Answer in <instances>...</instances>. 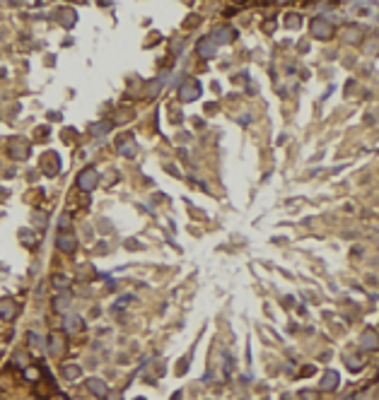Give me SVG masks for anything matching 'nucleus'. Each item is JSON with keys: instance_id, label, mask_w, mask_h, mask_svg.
I'll list each match as a JSON object with an SVG mask.
<instances>
[{"instance_id": "nucleus-1", "label": "nucleus", "mask_w": 379, "mask_h": 400, "mask_svg": "<svg viewBox=\"0 0 379 400\" xmlns=\"http://www.w3.org/2000/svg\"><path fill=\"white\" fill-rule=\"evenodd\" d=\"M309 29L316 39H331L334 37V24L326 20V17H314L309 22Z\"/></svg>"}, {"instance_id": "nucleus-2", "label": "nucleus", "mask_w": 379, "mask_h": 400, "mask_svg": "<svg viewBox=\"0 0 379 400\" xmlns=\"http://www.w3.org/2000/svg\"><path fill=\"white\" fill-rule=\"evenodd\" d=\"M97 181H99V174H97V169H83L80 174H78V188L84 191V193H89V191H94L97 188Z\"/></svg>"}, {"instance_id": "nucleus-3", "label": "nucleus", "mask_w": 379, "mask_h": 400, "mask_svg": "<svg viewBox=\"0 0 379 400\" xmlns=\"http://www.w3.org/2000/svg\"><path fill=\"white\" fill-rule=\"evenodd\" d=\"M201 97V84L196 80H186L179 87V99L181 101H196Z\"/></svg>"}, {"instance_id": "nucleus-4", "label": "nucleus", "mask_w": 379, "mask_h": 400, "mask_svg": "<svg viewBox=\"0 0 379 400\" xmlns=\"http://www.w3.org/2000/svg\"><path fill=\"white\" fill-rule=\"evenodd\" d=\"M211 39L215 46H217V43H232V41L237 39V32H234L232 27H227V24H220V27L212 29Z\"/></svg>"}, {"instance_id": "nucleus-5", "label": "nucleus", "mask_w": 379, "mask_h": 400, "mask_svg": "<svg viewBox=\"0 0 379 400\" xmlns=\"http://www.w3.org/2000/svg\"><path fill=\"white\" fill-rule=\"evenodd\" d=\"M360 347H362V350H367V352H377V350H379V335H377V330L367 328V330L362 333V338H360Z\"/></svg>"}, {"instance_id": "nucleus-6", "label": "nucleus", "mask_w": 379, "mask_h": 400, "mask_svg": "<svg viewBox=\"0 0 379 400\" xmlns=\"http://www.w3.org/2000/svg\"><path fill=\"white\" fill-rule=\"evenodd\" d=\"M56 246H58L63 253H75V248H78V239H75V234L61 232L58 239H56Z\"/></svg>"}, {"instance_id": "nucleus-7", "label": "nucleus", "mask_w": 379, "mask_h": 400, "mask_svg": "<svg viewBox=\"0 0 379 400\" xmlns=\"http://www.w3.org/2000/svg\"><path fill=\"white\" fill-rule=\"evenodd\" d=\"M63 352H65V340H63V335L51 333V335H48V355H51V357H61Z\"/></svg>"}, {"instance_id": "nucleus-8", "label": "nucleus", "mask_w": 379, "mask_h": 400, "mask_svg": "<svg viewBox=\"0 0 379 400\" xmlns=\"http://www.w3.org/2000/svg\"><path fill=\"white\" fill-rule=\"evenodd\" d=\"M84 383H87V391H89L92 396H97V398H106L109 388H106V383H104L102 379H94V376H92V379H87Z\"/></svg>"}, {"instance_id": "nucleus-9", "label": "nucleus", "mask_w": 379, "mask_h": 400, "mask_svg": "<svg viewBox=\"0 0 379 400\" xmlns=\"http://www.w3.org/2000/svg\"><path fill=\"white\" fill-rule=\"evenodd\" d=\"M196 51H198V56H201V58H212V56H215V51H217V46L212 43L211 37H203V39L198 41Z\"/></svg>"}, {"instance_id": "nucleus-10", "label": "nucleus", "mask_w": 379, "mask_h": 400, "mask_svg": "<svg viewBox=\"0 0 379 400\" xmlns=\"http://www.w3.org/2000/svg\"><path fill=\"white\" fill-rule=\"evenodd\" d=\"M58 22H61L65 29H70V27H75V22H78V15H75L70 7H61V10H58Z\"/></svg>"}, {"instance_id": "nucleus-11", "label": "nucleus", "mask_w": 379, "mask_h": 400, "mask_svg": "<svg viewBox=\"0 0 379 400\" xmlns=\"http://www.w3.org/2000/svg\"><path fill=\"white\" fill-rule=\"evenodd\" d=\"M360 39H362V29L358 24H348L343 29V41L345 43H360Z\"/></svg>"}, {"instance_id": "nucleus-12", "label": "nucleus", "mask_w": 379, "mask_h": 400, "mask_svg": "<svg viewBox=\"0 0 379 400\" xmlns=\"http://www.w3.org/2000/svg\"><path fill=\"white\" fill-rule=\"evenodd\" d=\"M338 371H334V369H329L326 374H324V379H321V391H336L338 388Z\"/></svg>"}, {"instance_id": "nucleus-13", "label": "nucleus", "mask_w": 379, "mask_h": 400, "mask_svg": "<svg viewBox=\"0 0 379 400\" xmlns=\"http://www.w3.org/2000/svg\"><path fill=\"white\" fill-rule=\"evenodd\" d=\"M17 311V304H12V299H0V319L2 320H12Z\"/></svg>"}, {"instance_id": "nucleus-14", "label": "nucleus", "mask_w": 379, "mask_h": 400, "mask_svg": "<svg viewBox=\"0 0 379 400\" xmlns=\"http://www.w3.org/2000/svg\"><path fill=\"white\" fill-rule=\"evenodd\" d=\"M70 299H73V297H70V292H68V289H65L63 294H58V297L53 299V311L65 314V311H68V306H70Z\"/></svg>"}, {"instance_id": "nucleus-15", "label": "nucleus", "mask_w": 379, "mask_h": 400, "mask_svg": "<svg viewBox=\"0 0 379 400\" xmlns=\"http://www.w3.org/2000/svg\"><path fill=\"white\" fill-rule=\"evenodd\" d=\"M63 328H65V333H80V330H83V319L68 314V316L63 319Z\"/></svg>"}, {"instance_id": "nucleus-16", "label": "nucleus", "mask_w": 379, "mask_h": 400, "mask_svg": "<svg viewBox=\"0 0 379 400\" xmlns=\"http://www.w3.org/2000/svg\"><path fill=\"white\" fill-rule=\"evenodd\" d=\"M63 376H65V381H78L83 376V369L78 364H65L63 366Z\"/></svg>"}, {"instance_id": "nucleus-17", "label": "nucleus", "mask_w": 379, "mask_h": 400, "mask_svg": "<svg viewBox=\"0 0 379 400\" xmlns=\"http://www.w3.org/2000/svg\"><path fill=\"white\" fill-rule=\"evenodd\" d=\"M10 155H12L15 160H27V157H29V150H27V145H24V142H12Z\"/></svg>"}, {"instance_id": "nucleus-18", "label": "nucleus", "mask_w": 379, "mask_h": 400, "mask_svg": "<svg viewBox=\"0 0 379 400\" xmlns=\"http://www.w3.org/2000/svg\"><path fill=\"white\" fill-rule=\"evenodd\" d=\"M111 128H114V123H111V120H99V123L92 128V135H97V138H104V135H106Z\"/></svg>"}, {"instance_id": "nucleus-19", "label": "nucleus", "mask_w": 379, "mask_h": 400, "mask_svg": "<svg viewBox=\"0 0 379 400\" xmlns=\"http://www.w3.org/2000/svg\"><path fill=\"white\" fill-rule=\"evenodd\" d=\"M119 155L126 157V160H133V157H135V142H130V140L121 142V145H119Z\"/></svg>"}, {"instance_id": "nucleus-20", "label": "nucleus", "mask_w": 379, "mask_h": 400, "mask_svg": "<svg viewBox=\"0 0 379 400\" xmlns=\"http://www.w3.org/2000/svg\"><path fill=\"white\" fill-rule=\"evenodd\" d=\"M345 364H348V369H350V371H360V369L365 366V364H362V360H360L358 355H348V357H345Z\"/></svg>"}, {"instance_id": "nucleus-21", "label": "nucleus", "mask_w": 379, "mask_h": 400, "mask_svg": "<svg viewBox=\"0 0 379 400\" xmlns=\"http://www.w3.org/2000/svg\"><path fill=\"white\" fill-rule=\"evenodd\" d=\"M51 282H53V287H56V289H63V292H65V289H68V284H70V278H68V275H53V280H51Z\"/></svg>"}, {"instance_id": "nucleus-22", "label": "nucleus", "mask_w": 379, "mask_h": 400, "mask_svg": "<svg viewBox=\"0 0 379 400\" xmlns=\"http://www.w3.org/2000/svg\"><path fill=\"white\" fill-rule=\"evenodd\" d=\"M302 24V17L297 15V12H290V15H285V27H290V29H297Z\"/></svg>"}, {"instance_id": "nucleus-23", "label": "nucleus", "mask_w": 379, "mask_h": 400, "mask_svg": "<svg viewBox=\"0 0 379 400\" xmlns=\"http://www.w3.org/2000/svg\"><path fill=\"white\" fill-rule=\"evenodd\" d=\"M165 84V78H157V80L152 82L150 87H147V97H155V94H160V87Z\"/></svg>"}, {"instance_id": "nucleus-24", "label": "nucleus", "mask_w": 379, "mask_h": 400, "mask_svg": "<svg viewBox=\"0 0 379 400\" xmlns=\"http://www.w3.org/2000/svg\"><path fill=\"white\" fill-rule=\"evenodd\" d=\"M27 340H29V345H32V347H42V345H43L42 335H39V333H34V330H29V333H27Z\"/></svg>"}, {"instance_id": "nucleus-25", "label": "nucleus", "mask_w": 379, "mask_h": 400, "mask_svg": "<svg viewBox=\"0 0 379 400\" xmlns=\"http://www.w3.org/2000/svg\"><path fill=\"white\" fill-rule=\"evenodd\" d=\"M299 400H316V393H314V391H302V393H299Z\"/></svg>"}, {"instance_id": "nucleus-26", "label": "nucleus", "mask_w": 379, "mask_h": 400, "mask_svg": "<svg viewBox=\"0 0 379 400\" xmlns=\"http://www.w3.org/2000/svg\"><path fill=\"white\" fill-rule=\"evenodd\" d=\"M15 361H17L20 366H27V355H24V352H17V355H15Z\"/></svg>"}, {"instance_id": "nucleus-27", "label": "nucleus", "mask_w": 379, "mask_h": 400, "mask_svg": "<svg viewBox=\"0 0 379 400\" xmlns=\"http://www.w3.org/2000/svg\"><path fill=\"white\" fill-rule=\"evenodd\" d=\"M367 51H370V56H377L379 43H377V41H370V43H367Z\"/></svg>"}, {"instance_id": "nucleus-28", "label": "nucleus", "mask_w": 379, "mask_h": 400, "mask_svg": "<svg viewBox=\"0 0 379 400\" xmlns=\"http://www.w3.org/2000/svg\"><path fill=\"white\" fill-rule=\"evenodd\" d=\"M58 224H61V229H63V232H65V229H68V227H70V217H68V215H63V217H61V222H58Z\"/></svg>"}, {"instance_id": "nucleus-29", "label": "nucleus", "mask_w": 379, "mask_h": 400, "mask_svg": "<svg viewBox=\"0 0 379 400\" xmlns=\"http://www.w3.org/2000/svg\"><path fill=\"white\" fill-rule=\"evenodd\" d=\"M109 400H121V396H119V393H116V396H111V398H109Z\"/></svg>"}, {"instance_id": "nucleus-30", "label": "nucleus", "mask_w": 379, "mask_h": 400, "mask_svg": "<svg viewBox=\"0 0 379 400\" xmlns=\"http://www.w3.org/2000/svg\"><path fill=\"white\" fill-rule=\"evenodd\" d=\"M135 400H145V398H135Z\"/></svg>"}]
</instances>
